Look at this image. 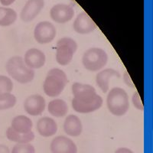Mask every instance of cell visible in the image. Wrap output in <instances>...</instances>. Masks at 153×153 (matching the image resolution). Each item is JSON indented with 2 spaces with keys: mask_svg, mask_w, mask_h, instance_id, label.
I'll return each mask as SVG.
<instances>
[{
  "mask_svg": "<svg viewBox=\"0 0 153 153\" xmlns=\"http://www.w3.org/2000/svg\"><path fill=\"white\" fill-rule=\"evenodd\" d=\"M13 90V83L9 77L0 75V94L11 93Z\"/></svg>",
  "mask_w": 153,
  "mask_h": 153,
  "instance_id": "22",
  "label": "cell"
},
{
  "mask_svg": "<svg viewBox=\"0 0 153 153\" xmlns=\"http://www.w3.org/2000/svg\"><path fill=\"white\" fill-rule=\"evenodd\" d=\"M11 153H35V149L30 143H17Z\"/></svg>",
  "mask_w": 153,
  "mask_h": 153,
  "instance_id": "23",
  "label": "cell"
},
{
  "mask_svg": "<svg viewBox=\"0 0 153 153\" xmlns=\"http://www.w3.org/2000/svg\"><path fill=\"white\" fill-rule=\"evenodd\" d=\"M46 61L45 54L39 49L31 48L25 54L24 62L31 69H39L45 65Z\"/></svg>",
  "mask_w": 153,
  "mask_h": 153,
  "instance_id": "13",
  "label": "cell"
},
{
  "mask_svg": "<svg viewBox=\"0 0 153 153\" xmlns=\"http://www.w3.org/2000/svg\"><path fill=\"white\" fill-rule=\"evenodd\" d=\"M11 127L16 132L26 134L32 132L31 129L33 127V124L31 119L24 115H20V116L16 117L12 120Z\"/></svg>",
  "mask_w": 153,
  "mask_h": 153,
  "instance_id": "17",
  "label": "cell"
},
{
  "mask_svg": "<svg viewBox=\"0 0 153 153\" xmlns=\"http://www.w3.org/2000/svg\"><path fill=\"white\" fill-rule=\"evenodd\" d=\"M123 79H124V80H125L126 84L129 86V87H132V88L135 87V86H134V84H133V83H132V80H131L130 76H129V74H128V72H127V71H125V73H124Z\"/></svg>",
  "mask_w": 153,
  "mask_h": 153,
  "instance_id": "25",
  "label": "cell"
},
{
  "mask_svg": "<svg viewBox=\"0 0 153 153\" xmlns=\"http://www.w3.org/2000/svg\"><path fill=\"white\" fill-rule=\"evenodd\" d=\"M16 96L11 93L0 94V110H9L14 107L16 103Z\"/></svg>",
  "mask_w": 153,
  "mask_h": 153,
  "instance_id": "21",
  "label": "cell"
},
{
  "mask_svg": "<svg viewBox=\"0 0 153 153\" xmlns=\"http://www.w3.org/2000/svg\"><path fill=\"white\" fill-rule=\"evenodd\" d=\"M132 103H133L134 106L139 110H143L144 107H143V101L141 100V98L139 97V94H138L137 91L133 94L132 96Z\"/></svg>",
  "mask_w": 153,
  "mask_h": 153,
  "instance_id": "24",
  "label": "cell"
},
{
  "mask_svg": "<svg viewBox=\"0 0 153 153\" xmlns=\"http://www.w3.org/2000/svg\"><path fill=\"white\" fill-rule=\"evenodd\" d=\"M113 76H117L118 78L120 77V74L116 70L112 68H107L101 71L96 76V82L98 87H100L102 92L106 94L109 91L110 87V78Z\"/></svg>",
  "mask_w": 153,
  "mask_h": 153,
  "instance_id": "16",
  "label": "cell"
},
{
  "mask_svg": "<svg viewBox=\"0 0 153 153\" xmlns=\"http://www.w3.org/2000/svg\"><path fill=\"white\" fill-rule=\"evenodd\" d=\"M24 109L31 116H40L45 109V100L42 96L38 94L29 96L25 100Z\"/></svg>",
  "mask_w": 153,
  "mask_h": 153,
  "instance_id": "11",
  "label": "cell"
},
{
  "mask_svg": "<svg viewBox=\"0 0 153 153\" xmlns=\"http://www.w3.org/2000/svg\"><path fill=\"white\" fill-rule=\"evenodd\" d=\"M0 153H10L9 147L5 145H0Z\"/></svg>",
  "mask_w": 153,
  "mask_h": 153,
  "instance_id": "28",
  "label": "cell"
},
{
  "mask_svg": "<svg viewBox=\"0 0 153 153\" xmlns=\"http://www.w3.org/2000/svg\"><path fill=\"white\" fill-rule=\"evenodd\" d=\"M50 16L54 22L59 24H64L73 19L74 10L71 5L67 4H57L51 9Z\"/></svg>",
  "mask_w": 153,
  "mask_h": 153,
  "instance_id": "8",
  "label": "cell"
},
{
  "mask_svg": "<svg viewBox=\"0 0 153 153\" xmlns=\"http://www.w3.org/2000/svg\"><path fill=\"white\" fill-rule=\"evenodd\" d=\"M44 6V0H28L22 9L20 18L24 22H30L39 15Z\"/></svg>",
  "mask_w": 153,
  "mask_h": 153,
  "instance_id": "9",
  "label": "cell"
},
{
  "mask_svg": "<svg viewBox=\"0 0 153 153\" xmlns=\"http://www.w3.org/2000/svg\"><path fill=\"white\" fill-rule=\"evenodd\" d=\"M68 82V76L65 71L58 68H53L48 72L44 82V92L50 97H56L63 92Z\"/></svg>",
  "mask_w": 153,
  "mask_h": 153,
  "instance_id": "3",
  "label": "cell"
},
{
  "mask_svg": "<svg viewBox=\"0 0 153 153\" xmlns=\"http://www.w3.org/2000/svg\"><path fill=\"white\" fill-rule=\"evenodd\" d=\"M5 68L9 76L20 84H28L35 78L34 70L28 68L22 57L19 56H14L9 59Z\"/></svg>",
  "mask_w": 153,
  "mask_h": 153,
  "instance_id": "2",
  "label": "cell"
},
{
  "mask_svg": "<svg viewBox=\"0 0 153 153\" xmlns=\"http://www.w3.org/2000/svg\"><path fill=\"white\" fill-rule=\"evenodd\" d=\"M106 105L112 114L116 117H122L129 110V96L121 87H113L107 95Z\"/></svg>",
  "mask_w": 153,
  "mask_h": 153,
  "instance_id": "4",
  "label": "cell"
},
{
  "mask_svg": "<svg viewBox=\"0 0 153 153\" xmlns=\"http://www.w3.org/2000/svg\"><path fill=\"white\" fill-rule=\"evenodd\" d=\"M72 107L77 113H92L103 105V98L97 94L94 87L89 84L74 83L72 85Z\"/></svg>",
  "mask_w": 153,
  "mask_h": 153,
  "instance_id": "1",
  "label": "cell"
},
{
  "mask_svg": "<svg viewBox=\"0 0 153 153\" xmlns=\"http://www.w3.org/2000/svg\"><path fill=\"white\" fill-rule=\"evenodd\" d=\"M50 149L51 153H77V147L73 140L64 136L54 138Z\"/></svg>",
  "mask_w": 153,
  "mask_h": 153,
  "instance_id": "10",
  "label": "cell"
},
{
  "mask_svg": "<svg viewBox=\"0 0 153 153\" xmlns=\"http://www.w3.org/2000/svg\"><path fill=\"white\" fill-rule=\"evenodd\" d=\"M64 130L68 136L77 137L82 133L83 126L80 120L77 116L69 115L64 123Z\"/></svg>",
  "mask_w": 153,
  "mask_h": 153,
  "instance_id": "15",
  "label": "cell"
},
{
  "mask_svg": "<svg viewBox=\"0 0 153 153\" xmlns=\"http://www.w3.org/2000/svg\"><path fill=\"white\" fill-rule=\"evenodd\" d=\"M17 17V12L14 9L11 8L0 7V26H10L14 24Z\"/></svg>",
  "mask_w": 153,
  "mask_h": 153,
  "instance_id": "20",
  "label": "cell"
},
{
  "mask_svg": "<svg viewBox=\"0 0 153 153\" xmlns=\"http://www.w3.org/2000/svg\"><path fill=\"white\" fill-rule=\"evenodd\" d=\"M74 30L80 35L92 33L97 28V25L94 20L86 12H81L76 16L73 24Z\"/></svg>",
  "mask_w": 153,
  "mask_h": 153,
  "instance_id": "12",
  "label": "cell"
},
{
  "mask_svg": "<svg viewBox=\"0 0 153 153\" xmlns=\"http://www.w3.org/2000/svg\"><path fill=\"white\" fill-rule=\"evenodd\" d=\"M6 136L9 140L16 143H29L35 139V134L33 132L26 134H21L13 130L11 126L9 127L6 131Z\"/></svg>",
  "mask_w": 153,
  "mask_h": 153,
  "instance_id": "19",
  "label": "cell"
},
{
  "mask_svg": "<svg viewBox=\"0 0 153 153\" xmlns=\"http://www.w3.org/2000/svg\"><path fill=\"white\" fill-rule=\"evenodd\" d=\"M77 50V44L71 38H62L56 45V61L61 66H66L71 62Z\"/></svg>",
  "mask_w": 153,
  "mask_h": 153,
  "instance_id": "6",
  "label": "cell"
},
{
  "mask_svg": "<svg viewBox=\"0 0 153 153\" xmlns=\"http://www.w3.org/2000/svg\"><path fill=\"white\" fill-rule=\"evenodd\" d=\"M57 35V30L52 23L45 21L41 22L35 26L34 37L38 43L48 44L52 42Z\"/></svg>",
  "mask_w": 153,
  "mask_h": 153,
  "instance_id": "7",
  "label": "cell"
},
{
  "mask_svg": "<svg viewBox=\"0 0 153 153\" xmlns=\"http://www.w3.org/2000/svg\"><path fill=\"white\" fill-rule=\"evenodd\" d=\"M49 113L54 117H63L68 112V106L64 100L55 99L49 102L48 106Z\"/></svg>",
  "mask_w": 153,
  "mask_h": 153,
  "instance_id": "18",
  "label": "cell"
},
{
  "mask_svg": "<svg viewBox=\"0 0 153 153\" xmlns=\"http://www.w3.org/2000/svg\"><path fill=\"white\" fill-rule=\"evenodd\" d=\"M108 61V55L103 49L91 48L84 52L82 63L84 68L89 71H98L103 69Z\"/></svg>",
  "mask_w": 153,
  "mask_h": 153,
  "instance_id": "5",
  "label": "cell"
},
{
  "mask_svg": "<svg viewBox=\"0 0 153 153\" xmlns=\"http://www.w3.org/2000/svg\"><path fill=\"white\" fill-rule=\"evenodd\" d=\"M114 153H134L131 149L128 148H119L117 149Z\"/></svg>",
  "mask_w": 153,
  "mask_h": 153,
  "instance_id": "26",
  "label": "cell"
},
{
  "mask_svg": "<svg viewBox=\"0 0 153 153\" xmlns=\"http://www.w3.org/2000/svg\"><path fill=\"white\" fill-rule=\"evenodd\" d=\"M36 129L42 136L50 137L56 134L57 131V125L52 118L45 117L38 120Z\"/></svg>",
  "mask_w": 153,
  "mask_h": 153,
  "instance_id": "14",
  "label": "cell"
},
{
  "mask_svg": "<svg viewBox=\"0 0 153 153\" xmlns=\"http://www.w3.org/2000/svg\"><path fill=\"white\" fill-rule=\"evenodd\" d=\"M15 2H16V0H0L1 4L4 6H9L12 3H14Z\"/></svg>",
  "mask_w": 153,
  "mask_h": 153,
  "instance_id": "27",
  "label": "cell"
}]
</instances>
